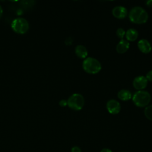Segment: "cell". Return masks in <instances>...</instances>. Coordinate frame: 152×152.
Here are the masks:
<instances>
[{
    "label": "cell",
    "mask_w": 152,
    "mask_h": 152,
    "mask_svg": "<svg viewBox=\"0 0 152 152\" xmlns=\"http://www.w3.org/2000/svg\"><path fill=\"white\" fill-rule=\"evenodd\" d=\"M71 152H81L80 148L78 147H74L71 149Z\"/></svg>",
    "instance_id": "19"
},
{
    "label": "cell",
    "mask_w": 152,
    "mask_h": 152,
    "mask_svg": "<svg viewBox=\"0 0 152 152\" xmlns=\"http://www.w3.org/2000/svg\"><path fill=\"white\" fill-rule=\"evenodd\" d=\"M146 4L147 6L148 7H152V0H148L146 2Z\"/></svg>",
    "instance_id": "20"
},
{
    "label": "cell",
    "mask_w": 152,
    "mask_h": 152,
    "mask_svg": "<svg viewBox=\"0 0 152 152\" xmlns=\"http://www.w3.org/2000/svg\"><path fill=\"white\" fill-rule=\"evenodd\" d=\"M129 45H130L128 41L124 39H121L116 45V49L117 52L119 53H125L128 50Z\"/></svg>",
    "instance_id": "10"
},
{
    "label": "cell",
    "mask_w": 152,
    "mask_h": 152,
    "mask_svg": "<svg viewBox=\"0 0 152 152\" xmlns=\"http://www.w3.org/2000/svg\"><path fill=\"white\" fill-rule=\"evenodd\" d=\"M124 152H126V151H124Z\"/></svg>",
    "instance_id": "23"
},
{
    "label": "cell",
    "mask_w": 152,
    "mask_h": 152,
    "mask_svg": "<svg viewBox=\"0 0 152 152\" xmlns=\"http://www.w3.org/2000/svg\"><path fill=\"white\" fill-rule=\"evenodd\" d=\"M145 78H147V80L148 81H152V70L149 71L147 73L146 76H145Z\"/></svg>",
    "instance_id": "17"
},
{
    "label": "cell",
    "mask_w": 152,
    "mask_h": 152,
    "mask_svg": "<svg viewBox=\"0 0 152 152\" xmlns=\"http://www.w3.org/2000/svg\"><path fill=\"white\" fill-rule=\"evenodd\" d=\"M118 97L121 100L127 101L131 99L132 94L128 90L122 89L118 93Z\"/></svg>",
    "instance_id": "13"
},
{
    "label": "cell",
    "mask_w": 152,
    "mask_h": 152,
    "mask_svg": "<svg viewBox=\"0 0 152 152\" xmlns=\"http://www.w3.org/2000/svg\"><path fill=\"white\" fill-rule=\"evenodd\" d=\"M84 104V98L80 93H74L72 94L67 100V105L68 107L74 110H81Z\"/></svg>",
    "instance_id": "4"
},
{
    "label": "cell",
    "mask_w": 152,
    "mask_h": 152,
    "mask_svg": "<svg viewBox=\"0 0 152 152\" xmlns=\"http://www.w3.org/2000/svg\"><path fill=\"white\" fill-rule=\"evenodd\" d=\"M138 48L144 53H148L151 50V45L148 40L145 39L140 40L138 42Z\"/></svg>",
    "instance_id": "9"
},
{
    "label": "cell",
    "mask_w": 152,
    "mask_h": 152,
    "mask_svg": "<svg viewBox=\"0 0 152 152\" xmlns=\"http://www.w3.org/2000/svg\"><path fill=\"white\" fill-rule=\"evenodd\" d=\"M106 108L111 114H118L121 109L119 102L115 99H110L106 103Z\"/></svg>",
    "instance_id": "6"
},
{
    "label": "cell",
    "mask_w": 152,
    "mask_h": 152,
    "mask_svg": "<svg viewBox=\"0 0 152 152\" xmlns=\"http://www.w3.org/2000/svg\"><path fill=\"white\" fill-rule=\"evenodd\" d=\"M11 28L17 33L24 34L29 28L28 21L23 18H17L14 20L11 23Z\"/></svg>",
    "instance_id": "5"
},
{
    "label": "cell",
    "mask_w": 152,
    "mask_h": 152,
    "mask_svg": "<svg viewBox=\"0 0 152 152\" xmlns=\"http://www.w3.org/2000/svg\"><path fill=\"white\" fill-rule=\"evenodd\" d=\"M129 18L134 23L143 24L147 21L148 15L143 8L136 6L133 7L129 11Z\"/></svg>",
    "instance_id": "1"
},
{
    "label": "cell",
    "mask_w": 152,
    "mask_h": 152,
    "mask_svg": "<svg viewBox=\"0 0 152 152\" xmlns=\"http://www.w3.org/2000/svg\"><path fill=\"white\" fill-rule=\"evenodd\" d=\"M72 42H73V39L71 37H68L66 38V39L65 40V43L67 46L71 45L72 43Z\"/></svg>",
    "instance_id": "16"
},
{
    "label": "cell",
    "mask_w": 152,
    "mask_h": 152,
    "mask_svg": "<svg viewBox=\"0 0 152 152\" xmlns=\"http://www.w3.org/2000/svg\"><path fill=\"white\" fill-rule=\"evenodd\" d=\"M148 80L143 75H139L136 77L133 80L134 87L138 90H141L145 88L147 85Z\"/></svg>",
    "instance_id": "7"
},
{
    "label": "cell",
    "mask_w": 152,
    "mask_h": 152,
    "mask_svg": "<svg viewBox=\"0 0 152 152\" xmlns=\"http://www.w3.org/2000/svg\"><path fill=\"white\" fill-rule=\"evenodd\" d=\"M112 14L117 18H124L128 14L127 9L121 5L116 6L112 10Z\"/></svg>",
    "instance_id": "8"
},
{
    "label": "cell",
    "mask_w": 152,
    "mask_h": 152,
    "mask_svg": "<svg viewBox=\"0 0 152 152\" xmlns=\"http://www.w3.org/2000/svg\"><path fill=\"white\" fill-rule=\"evenodd\" d=\"M59 104L62 107H65L67 105V100L62 99L59 102Z\"/></svg>",
    "instance_id": "18"
},
{
    "label": "cell",
    "mask_w": 152,
    "mask_h": 152,
    "mask_svg": "<svg viewBox=\"0 0 152 152\" xmlns=\"http://www.w3.org/2000/svg\"><path fill=\"white\" fill-rule=\"evenodd\" d=\"M75 52L77 56L82 59H86L88 55L87 48L81 45H77L75 49Z\"/></svg>",
    "instance_id": "11"
},
{
    "label": "cell",
    "mask_w": 152,
    "mask_h": 152,
    "mask_svg": "<svg viewBox=\"0 0 152 152\" xmlns=\"http://www.w3.org/2000/svg\"><path fill=\"white\" fill-rule=\"evenodd\" d=\"M138 36V33L137 30L133 28H129L125 33V37L127 39V41L133 42L135 41Z\"/></svg>",
    "instance_id": "12"
},
{
    "label": "cell",
    "mask_w": 152,
    "mask_h": 152,
    "mask_svg": "<svg viewBox=\"0 0 152 152\" xmlns=\"http://www.w3.org/2000/svg\"><path fill=\"white\" fill-rule=\"evenodd\" d=\"M83 68L88 74H95L101 70L102 65L97 59L93 57H88L83 62Z\"/></svg>",
    "instance_id": "2"
},
{
    "label": "cell",
    "mask_w": 152,
    "mask_h": 152,
    "mask_svg": "<svg viewBox=\"0 0 152 152\" xmlns=\"http://www.w3.org/2000/svg\"><path fill=\"white\" fill-rule=\"evenodd\" d=\"M144 112L145 117L147 119L152 121V105L146 106Z\"/></svg>",
    "instance_id": "14"
},
{
    "label": "cell",
    "mask_w": 152,
    "mask_h": 152,
    "mask_svg": "<svg viewBox=\"0 0 152 152\" xmlns=\"http://www.w3.org/2000/svg\"><path fill=\"white\" fill-rule=\"evenodd\" d=\"M3 14V10H2V8L1 7V6L0 5V17L2 16Z\"/></svg>",
    "instance_id": "22"
},
{
    "label": "cell",
    "mask_w": 152,
    "mask_h": 152,
    "mask_svg": "<svg viewBox=\"0 0 152 152\" xmlns=\"http://www.w3.org/2000/svg\"><path fill=\"white\" fill-rule=\"evenodd\" d=\"M116 33L119 38L122 39L123 37H124V36L125 35V31L122 28H119L117 29Z\"/></svg>",
    "instance_id": "15"
},
{
    "label": "cell",
    "mask_w": 152,
    "mask_h": 152,
    "mask_svg": "<svg viewBox=\"0 0 152 152\" xmlns=\"http://www.w3.org/2000/svg\"><path fill=\"white\" fill-rule=\"evenodd\" d=\"M100 152H112V151L109 148H103Z\"/></svg>",
    "instance_id": "21"
},
{
    "label": "cell",
    "mask_w": 152,
    "mask_h": 152,
    "mask_svg": "<svg viewBox=\"0 0 152 152\" xmlns=\"http://www.w3.org/2000/svg\"><path fill=\"white\" fill-rule=\"evenodd\" d=\"M132 98L135 106L142 107L148 106L151 100V95L147 91L138 90L134 94Z\"/></svg>",
    "instance_id": "3"
}]
</instances>
